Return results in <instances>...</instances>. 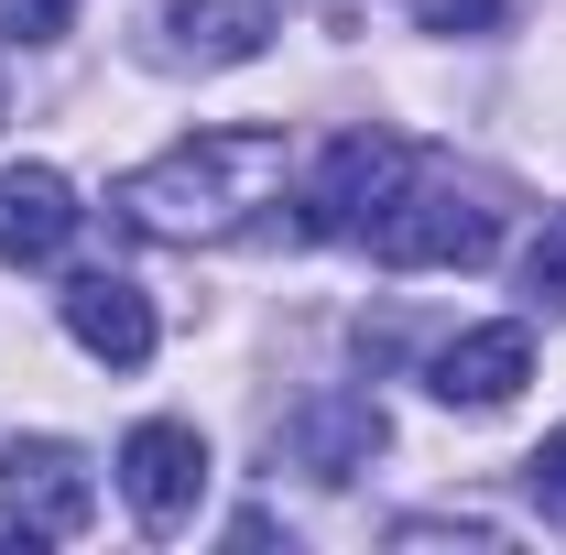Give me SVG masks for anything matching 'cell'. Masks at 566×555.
<instances>
[{"mask_svg": "<svg viewBox=\"0 0 566 555\" xmlns=\"http://www.w3.org/2000/svg\"><path fill=\"white\" fill-rule=\"evenodd\" d=\"M381 447H392V415H381L370 392H349V381H327V392H305V404L283 415V458L316 469V480H359Z\"/></svg>", "mask_w": 566, "mask_h": 555, "instance_id": "6", "label": "cell"}, {"mask_svg": "<svg viewBox=\"0 0 566 555\" xmlns=\"http://www.w3.org/2000/svg\"><path fill=\"white\" fill-rule=\"evenodd\" d=\"M523 490H534V512H545V523L566 534V425L545 436V447H534V458H523Z\"/></svg>", "mask_w": 566, "mask_h": 555, "instance_id": "12", "label": "cell"}, {"mask_svg": "<svg viewBox=\"0 0 566 555\" xmlns=\"http://www.w3.org/2000/svg\"><path fill=\"white\" fill-rule=\"evenodd\" d=\"M523 294H534L545 316H566V208H545V229H534V251H523Z\"/></svg>", "mask_w": 566, "mask_h": 555, "instance_id": "11", "label": "cell"}, {"mask_svg": "<svg viewBox=\"0 0 566 555\" xmlns=\"http://www.w3.org/2000/svg\"><path fill=\"white\" fill-rule=\"evenodd\" d=\"M55 305H66V338L87 359H109V370H142L153 359V294L132 273H76Z\"/></svg>", "mask_w": 566, "mask_h": 555, "instance_id": "9", "label": "cell"}, {"mask_svg": "<svg viewBox=\"0 0 566 555\" xmlns=\"http://www.w3.org/2000/svg\"><path fill=\"white\" fill-rule=\"evenodd\" d=\"M283 186V132L273 121H218V132L175 142V153H153V164H132L120 186H109V208H120V229H142V240H240L251 218L273 208Z\"/></svg>", "mask_w": 566, "mask_h": 555, "instance_id": "1", "label": "cell"}, {"mask_svg": "<svg viewBox=\"0 0 566 555\" xmlns=\"http://www.w3.org/2000/svg\"><path fill=\"white\" fill-rule=\"evenodd\" d=\"M66 240H76V186L55 164H0V262L44 273Z\"/></svg>", "mask_w": 566, "mask_h": 555, "instance_id": "8", "label": "cell"}, {"mask_svg": "<svg viewBox=\"0 0 566 555\" xmlns=\"http://www.w3.org/2000/svg\"><path fill=\"white\" fill-rule=\"evenodd\" d=\"M415 22H424V33H491L501 0H415Z\"/></svg>", "mask_w": 566, "mask_h": 555, "instance_id": "14", "label": "cell"}, {"mask_svg": "<svg viewBox=\"0 0 566 555\" xmlns=\"http://www.w3.org/2000/svg\"><path fill=\"white\" fill-rule=\"evenodd\" d=\"M403 186H415V142L403 132H338L327 153H316V186H305L294 240H370Z\"/></svg>", "mask_w": 566, "mask_h": 555, "instance_id": "3", "label": "cell"}, {"mask_svg": "<svg viewBox=\"0 0 566 555\" xmlns=\"http://www.w3.org/2000/svg\"><path fill=\"white\" fill-rule=\"evenodd\" d=\"M370 251H381L392 273H469V262L501 251V208L480 186H458V175H424V186H403V197L381 208Z\"/></svg>", "mask_w": 566, "mask_h": 555, "instance_id": "2", "label": "cell"}, {"mask_svg": "<svg viewBox=\"0 0 566 555\" xmlns=\"http://www.w3.org/2000/svg\"><path fill=\"white\" fill-rule=\"evenodd\" d=\"M392 545H501V523H392Z\"/></svg>", "mask_w": 566, "mask_h": 555, "instance_id": "15", "label": "cell"}, {"mask_svg": "<svg viewBox=\"0 0 566 555\" xmlns=\"http://www.w3.org/2000/svg\"><path fill=\"white\" fill-rule=\"evenodd\" d=\"M534 381V338L523 327H458V338L424 359V392L447 404V415H491Z\"/></svg>", "mask_w": 566, "mask_h": 555, "instance_id": "7", "label": "cell"}, {"mask_svg": "<svg viewBox=\"0 0 566 555\" xmlns=\"http://www.w3.org/2000/svg\"><path fill=\"white\" fill-rule=\"evenodd\" d=\"M262 44H273V0H175L153 66H251Z\"/></svg>", "mask_w": 566, "mask_h": 555, "instance_id": "10", "label": "cell"}, {"mask_svg": "<svg viewBox=\"0 0 566 555\" xmlns=\"http://www.w3.org/2000/svg\"><path fill=\"white\" fill-rule=\"evenodd\" d=\"M120 501H132L142 534H186L197 523V501H208V436L175 415H153L120 436Z\"/></svg>", "mask_w": 566, "mask_h": 555, "instance_id": "5", "label": "cell"}, {"mask_svg": "<svg viewBox=\"0 0 566 555\" xmlns=\"http://www.w3.org/2000/svg\"><path fill=\"white\" fill-rule=\"evenodd\" d=\"M76 22V0H0V44H55Z\"/></svg>", "mask_w": 566, "mask_h": 555, "instance_id": "13", "label": "cell"}, {"mask_svg": "<svg viewBox=\"0 0 566 555\" xmlns=\"http://www.w3.org/2000/svg\"><path fill=\"white\" fill-rule=\"evenodd\" d=\"M87 512H98V480H87V458H76L66 436L0 447V523L22 545H66V534H87Z\"/></svg>", "mask_w": 566, "mask_h": 555, "instance_id": "4", "label": "cell"}]
</instances>
